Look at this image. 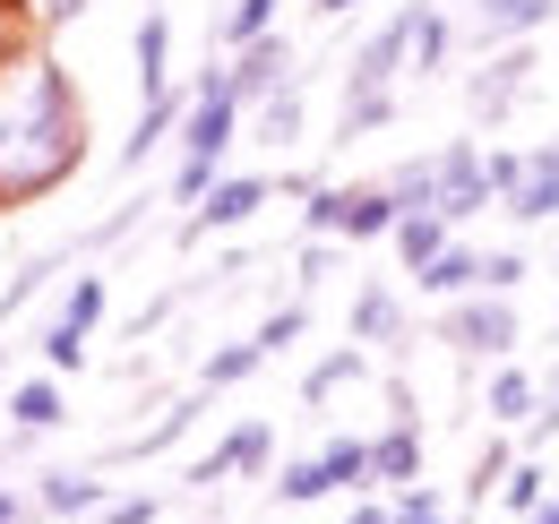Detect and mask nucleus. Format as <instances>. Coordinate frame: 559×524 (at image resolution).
<instances>
[{"label":"nucleus","instance_id":"obj_34","mask_svg":"<svg viewBox=\"0 0 559 524\" xmlns=\"http://www.w3.org/2000/svg\"><path fill=\"white\" fill-rule=\"evenodd\" d=\"M388 524H456V516H448V490L405 481V490H388Z\"/></svg>","mask_w":559,"mask_h":524},{"label":"nucleus","instance_id":"obj_37","mask_svg":"<svg viewBox=\"0 0 559 524\" xmlns=\"http://www.w3.org/2000/svg\"><path fill=\"white\" fill-rule=\"evenodd\" d=\"M483 172H490V190H499V206L525 190V172H534V155L525 146H483Z\"/></svg>","mask_w":559,"mask_h":524},{"label":"nucleus","instance_id":"obj_1","mask_svg":"<svg viewBox=\"0 0 559 524\" xmlns=\"http://www.w3.org/2000/svg\"><path fill=\"white\" fill-rule=\"evenodd\" d=\"M86 146H95L86 95H78L70 61L35 35L17 61L0 69V198L9 206L61 198L86 172Z\"/></svg>","mask_w":559,"mask_h":524},{"label":"nucleus","instance_id":"obj_12","mask_svg":"<svg viewBox=\"0 0 559 524\" xmlns=\"http://www.w3.org/2000/svg\"><path fill=\"white\" fill-rule=\"evenodd\" d=\"M70 259H86V233H78V241H52V250H35V259H17V266H9V284H0V319L35 310V301L52 293V275H61Z\"/></svg>","mask_w":559,"mask_h":524},{"label":"nucleus","instance_id":"obj_24","mask_svg":"<svg viewBox=\"0 0 559 524\" xmlns=\"http://www.w3.org/2000/svg\"><path fill=\"white\" fill-rule=\"evenodd\" d=\"M353 379H370V344H336L328 361H310V370H301V404H328V395L353 388Z\"/></svg>","mask_w":559,"mask_h":524},{"label":"nucleus","instance_id":"obj_40","mask_svg":"<svg viewBox=\"0 0 559 524\" xmlns=\"http://www.w3.org/2000/svg\"><path fill=\"white\" fill-rule=\"evenodd\" d=\"M86 9H95V0H35V35L52 44V35H61V26H78Z\"/></svg>","mask_w":559,"mask_h":524},{"label":"nucleus","instance_id":"obj_36","mask_svg":"<svg viewBox=\"0 0 559 524\" xmlns=\"http://www.w3.org/2000/svg\"><path fill=\"white\" fill-rule=\"evenodd\" d=\"M508 464H516V448H508V430L490 439L483 456H474V481H465V508H483V499H499V481H508Z\"/></svg>","mask_w":559,"mask_h":524},{"label":"nucleus","instance_id":"obj_46","mask_svg":"<svg viewBox=\"0 0 559 524\" xmlns=\"http://www.w3.org/2000/svg\"><path fill=\"white\" fill-rule=\"evenodd\" d=\"M525 524H559V490H551V499H543V508H534Z\"/></svg>","mask_w":559,"mask_h":524},{"label":"nucleus","instance_id":"obj_3","mask_svg":"<svg viewBox=\"0 0 559 524\" xmlns=\"http://www.w3.org/2000/svg\"><path fill=\"white\" fill-rule=\"evenodd\" d=\"M421 9H430V0H396V9L370 26V44L345 61V95H379V86H396V78L414 69V26H421Z\"/></svg>","mask_w":559,"mask_h":524},{"label":"nucleus","instance_id":"obj_22","mask_svg":"<svg viewBox=\"0 0 559 524\" xmlns=\"http://www.w3.org/2000/svg\"><path fill=\"white\" fill-rule=\"evenodd\" d=\"M319 473H328V499H336V490L361 499V490H370V439H361V430H336V439L319 448Z\"/></svg>","mask_w":559,"mask_h":524},{"label":"nucleus","instance_id":"obj_42","mask_svg":"<svg viewBox=\"0 0 559 524\" xmlns=\"http://www.w3.org/2000/svg\"><path fill=\"white\" fill-rule=\"evenodd\" d=\"M0 524H35V490H0Z\"/></svg>","mask_w":559,"mask_h":524},{"label":"nucleus","instance_id":"obj_27","mask_svg":"<svg viewBox=\"0 0 559 524\" xmlns=\"http://www.w3.org/2000/svg\"><path fill=\"white\" fill-rule=\"evenodd\" d=\"M199 413H207V388H190L181 404H164V421H146V430L121 448V456H164L173 439H190V421H199Z\"/></svg>","mask_w":559,"mask_h":524},{"label":"nucleus","instance_id":"obj_20","mask_svg":"<svg viewBox=\"0 0 559 524\" xmlns=\"http://www.w3.org/2000/svg\"><path fill=\"white\" fill-rule=\"evenodd\" d=\"M388 241H396V266H405V275H421V266H430L439 250H448V241H456V224H448L439 206H405Z\"/></svg>","mask_w":559,"mask_h":524},{"label":"nucleus","instance_id":"obj_28","mask_svg":"<svg viewBox=\"0 0 559 524\" xmlns=\"http://www.w3.org/2000/svg\"><path fill=\"white\" fill-rule=\"evenodd\" d=\"M396 121V86H379V95H345V112H336V146H361L370 130H388Z\"/></svg>","mask_w":559,"mask_h":524},{"label":"nucleus","instance_id":"obj_47","mask_svg":"<svg viewBox=\"0 0 559 524\" xmlns=\"http://www.w3.org/2000/svg\"><path fill=\"white\" fill-rule=\"evenodd\" d=\"M0 395H9V344H0Z\"/></svg>","mask_w":559,"mask_h":524},{"label":"nucleus","instance_id":"obj_18","mask_svg":"<svg viewBox=\"0 0 559 524\" xmlns=\"http://www.w3.org/2000/svg\"><path fill=\"white\" fill-rule=\"evenodd\" d=\"M421 481V421H388L370 439V490H405Z\"/></svg>","mask_w":559,"mask_h":524},{"label":"nucleus","instance_id":"obj_21","mask_svg":"<svg viewBox=\"0 0 559 524\" xmlns=\"http://www.w3.org/2000/svg\"><path fill=\"white\" fill-rule=\"evenodd\" d=\"M534 404H543V388L516 370V361H490V388H483V413L499 421V430H525L534 421Z\"/></svg>","mask_w":559,"mask_h":524},{"label":"nucleus","instance_id":"obj_44","mask_svg":"<svg viewBox=\"0 0 559 524\" xmlns=\"http://www.w3.org/2000/svg\"><path fill=\"white\" fill-rule=\"evenodd\" d=\"M310 9H319V17H353L361 0H310Z\"/></svg>","mask_w":559,"mask_h":524},{"label":"nucleus","instance_id":"obj_35","mask_svg":"<svg viewBox=\"0 0 559 524\" xmlns=\"http://www.w3.org/2000/svg\"><path fill=\"white\" fill-rule=\"evenodd\" d=\"M388 190H396V206H439V155H405L388 172Z\"/></svg>","mask_w":559,"mask_h":524},{"label":"nucleus","instance_id":"obj_23","mask_svg":"<svg viewBox=\"0 0 559 524\" xmlns=\"http://www.w3.org/2000/svg\"><path fill=\"white\" fill-rule=\"evenodd\" d=\"M267 370V353H259V335H233V344H215L207 361H199V388L224 395V388H241V379H259Z\"/></svg>","mask_w":559,"mask_h":524},{"label":"nucleus","instance_id":"obj_9","mask_svg":"<svg viewBox=\"0 0 559 524\" xmlns=\"http://www.w3.org/2000/svg\"><path fill=\"white\" fill-rule=\"evenodd\" d=\"M0 413H9V430H17V439H52V430L70 421V395H61L52 370H35V379H9Z\"/></svg>","mask_w":559,"mask_h":524},{"label":"nucleus","instance_id":"obj_16","mask_svg":"<svg viewBox=\"0 0 559 524\" xmlns=\"http://www.w3.org/2000/svg\"><path fill=\"white\" fill-rule=\"evenodd\" d=\"M301 130H310V78H293L267 104H250V138L259 146H301Z\"/></svg>","mask_w":559,"mask_h":524},{"label":"nucleus","instance_id":"obj_43","mask_svg":"<svg viewBox=\"0 0 559 524\" xmlns=\"http://www.w3.org/2000/svg\"><path fill=\"white\" fill-rule=\"evenodd\" d=\"M319 275H328V241H301V293H310Z\"/></svg>","mask_w":559,"mask_h":524},{"label":"nucleus","instance_id":"obj_11","mask_svg":"<svg viewBox=\"0 0 559 524\" xmlns=\"http://www.w3.org/2000/svg\"><path fill=\"white\" fill-rule=\"evenodd\" d=\"M104 481L95 473H78V464H52V473H35V516H61V524H86V516H104Z\"/></svg>","mask_w":559,"mask_h":524},{"label":"nucleus","instance_id":"obj_8","mask_svg":"<svg viewBox=\"0 0 559 524\" xmlns=\"http://www.w3.org/2000/svg\"><path fill=\"white\" fill-rule=\"evenodd\" d=\"M224 69H233V95H241V112L250 104H267L276 86H293L301 78V61H293V35H259V44H241V52H224Z\"/></svg>","mask_w":559,"mask_h":524},{"label":"nucleus","instance_id":"obj_31","mask_svg":"<svg viewBox=\"0 0 559 524\" xmlns=\"http://www.w3.org/2000/svg\"><path fill=\"white\" fill-rule=\"evenodd\" d=\"M104 310H112V284H104V275H70V293H61V310H52V319H61V327H104Z\"/></svg>","mask_w":559,"mask_h":524},{"label":"nucleus","instance_id":"obj_13","mask_svg":"<svg viewBox=\"0 0 559 524\" xmlns=\"http://www.w3.org/2000/svg\"><path fill=\"white\" fill-rule=\"evenodd\" d=\"M559 0H474V44H534Z\"/></svg>","mask_w":559,"mask_h":524},{"label":"nucleus","instance_id":"obj_6","mask_svg":"<svg viewBox=\"0 0 559 524\" xmlns=\"http://www.w3.org/2000/svg\"><path fill=\"white\" fill-rule=\"evenodd\" d=\"M525 86H534V44H499L483 69H465V112L474 121H508Z\"/></svg>","mask_w":559,"mask_h":524},{"label":"nucleus","instance_id":"obj_30","mask_svg":"<svg viewBox=\"0 0 559 524\" xmlns=\"http://www.w3.org/2000/svg\"><path fill=\"white\" fill-rule=\"evenodd\" d=\"M543 499H551V473H543V456H516V464H508V481H499V508L525 524Z\"/></svg>","mask_w":559,"mask_h":524},{"label":"nucleus","instance_id":"obj_14","mask_svg":"<svg viewBox=\"0 0 559 524\" xmlns=\"http://www.w3.org/2000/svg\"><path fill=\"white\" fill-rule=\"evenodd\" d=\"M130 78H139V104L173 86V17L164 9H139V26H130Z\"/></svg>","mask_w":559,"mask_h":524},{"label":"nucleus","instance_id":"obj_26","mask_svg":"<svg viewBox=\"0 0 559 524\" xmlns=\"http://www.w3.org/2000/svg\"><path fill=\"white\" fill-rule=\"evenodd\" d=\"M448 61H456V17L430 0L421 26H414V78H448Z\"/></svg>","mask_w":559,"mask_h":524},{"label":"nucleus","instance_id":"obj_29","mask_svg":"<svg viewBox=\"0 0 559 524\" xmlns=\"http://www.w3.org/2000/svg\"><path fill=\"white\" fill-rule=\"evenodd\" d=\"M525 155H534V146H525ZM499 215H516V224H559V172H551V164H534V172H525V190L508 198Z\"/></svg>","mask_w":559,"mask_h":524},{"label":"nucleus","instance_id":"obj_39","mask_svg":"<svg viewBox=\"0 0 559 524\" xmlns=\"http://www.w3.org/2000/svg\"><path fill=\"white\" fill-rule=\"evenodd\" d=\"M155 516H164V499H155V490H130V499H104L95 524H155Z\"/></svg>","mask_w":559,"mask_h":524},{"label":"nucleus","instance_id":"obj_2","mask_svg":"<svg viewBox=\"0 0 559 524\" xmlns=\"http://www.w3.org/2000/svg\"><path fill=\"white\" fill-rule=\"evenodd\" d=\"M439 344L456 361H508L525 327H516V293H465V301H439Z\"/></svg>","mask_w":559,"mask_h":524},{"label":"nucleus","instance_id":"obj_38","mask_svg":"<svg viewBox=\"0 0 559 524\" xmlns=\"http://www.w3.org/2000/svg\"><path fill=\"white\" fill-rule=\"evenodd\" d=\"M525 275H534V259H525V250H483V293H516Z\"/></svg>","mask_w":559,"mask_h":524},{"label":"nucleus","instance_id":"obj_17","mask_svg":"<svg viewBox=\"0 0 559 524\" xmlns=\"http://www.w3.org/2000/svg\"><path fill=\"white\" fill-rule=\"evenodd\" d=\"M396 190L388 181H345V224H336V241H388L396 233Z\"/></svg>","mask_w":559,"mask_h":524},{"label":"nucleus","instance_id":"obj_19","mask_svg":"<svg viewBox=\"0 0 559 524\" xmlns=\"http://www.w3.org/2000/svg\"><path fill=\"white\" fill-rule=\"evenodd\" d=\"M414 293H430V301H465V293H483V250L456 233V241H448V250L414 275Z\"/></svg>","mask_w":559,"mask_h":524},{"label":"nucleus","instance_id":"obj_33","mask_svg":"<svg viewBox=\"0 0 559 524\" xmlns=\"http://www.w3.org/2000/svg\"><path fill=\"white\" fill-rule=\"evenodd\" d=\"M250 335H259V353H267V361H276V353H293V344L310 335V301H276V310H267Z\"/></svg>","mask_w":559,"mask_h":524},{"label":"nucleus","instance_id":"obj_5","mask_svg":"<svg viewBox=\"0 0 559 524\" xmlns=\"http://www.w3.org/2000/svg\"><path fill=\"white\" fill-rule=\"evenodd\" d=\"M430 155H439V215H448L456 233L499 206V190H490V172H483V138H448V146H430Z\"/></svg>","mask_w":559,"mask_h":524},{"label":"nucleus","instance_id":"obj_45","mask_svg":"<svg viewBox=\"0 0 559 524\" xmlns=\"http://www.w3.org/2000/svg\"><path fill=\"white\" fill-rule=\"evenodd\" d=\"M534 164H551V172H559V138H534Z\"/></svg>","mask_w":559,"mask_h":524},{"label":"nucleus","instance_id":"obj_48","mask_svg":"<svg viewBox=\"0 0 559 524\" xmlns=\"http://www.w3.org/2000/svg\"><path fill=\"white\" fill-rule=\"evenodd\" d=\"M0 215H9V198H0Z\"/></svg>","mask_w":559,"mask_h":524},{"label":"nucleus","instance_id":"obj_41","mask_svg":"<svg viewBox=\"0 0 559 524\" xmlns=\"http://www.w3.org/2000/svg\"><path fill=\"white\" fill-rule=\"evenodd\" d=\"M345 524H388V490H361V499L345 508Z\"/></svg>","mask_w":559,"mask_h":524},{"label":"nucleus","instance_id":"obj_7","mask_svg":"<svg viewBox=\"0 0 559 524\" xmlns=\"http://www.w3.org/2000/svg\"><path fill=\"white\" fill-rule=\"evenodd\" d=\"M276 198V172H224L199 206H190V224H181V241H207V233H241L259 206Z\"/></svg>","mask_w":559,"mask_h":524},{"label":"nucleus","instance_id":"obj_10","mask_svg":"<svg viewBox=\"0 0 559 524\" xmlns=\"http://www.w3.org/2000/svg\"><path fill=\"white\" fill-rule=\"evenodd\" d=\"M181 112H190V86H181V78H173L164 95H146V104H139V130L121 138V172L155 164V146H173V138H181Z\"/></svg>","mask_w":559,"mask_h":524},{"label":"nucleus","instance_id":"obj_15","mask_svg":"<svg viewBox=\"0 0 559 524\" xmlns=\"http://www.w3.org/2000/svg\"><path fill=\"white\" fill-rule=\"evenodd\" d=\"M353 344H370V353H388V344H405V301H396V284H361L345 310Z\"/></svg>","mask_w":559,"mask_h":524},{"label":"nucleus","instance_id":"obj_4","mask_svg":"<svg viewBox=\"0 0 559 524\" xmlns=\"http://www.w3.org/2000/svg\"><path fill=\"white\" fill-rule=\"evenodd\" d=\"M250 473H276V421H233L207 456L181 473V490H215V481H250Z\"/></svg>","mask_w":559,"mask_h":524},{"label":"nucleus","instance_id":"obj_32","mask_svg":"<svg viewBox=\"0 0 559 524\" xmlns=\"http://www.w3.org/2000/svg\"><path fill=\"white\" fill-rule=\"evenodd\" d=\"M35 353H44V370H52V379H78V370L95 361V344H86V327H61V319L44 327V344H35Z\"/></svg>","mask_w":559,"mask_h":524},{"label":"nucleus","instance_id":"obj_25","mask_svg":"<svg viewBox=\"0 0 559 524\" xmlns=\"http://www.w3.org/2000/svg\"><path fill=\"white\" fill-rule=\"evenodd\" d=\"M276 9H284V0H224V17H215V52H241V44L276 35Z\"/></svg>","mask_w":559,"mask_h":524}]
</instances>
